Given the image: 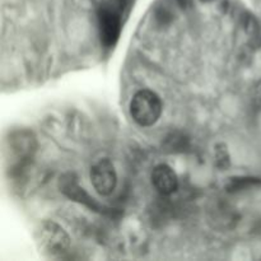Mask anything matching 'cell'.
Listing matches in <instances>:
<instances>
[{
    "instance_id": "obj_1",
    "label": "cell",
    "mask_w": 261,
    "mask_h": 261,
    "mask_svg": "<svg viewBox=\"0 0 261 261\" xmlns=\"http://www.w3.org/2000/svg\"><path fill=\"white\" fill-rule=\"evenodd\" d=\"M125 4L121 0H109L97 9V23L101 42L106 47H114L122 30V12Z\"/></svg>"
},
{
    "instance_id": "obj_5",
    "label": "cell",
    "mask_w": 261,
    "mask_h": 261,
    "mask_svg": "<svg viewBox=\"0 0 261 261\" xmlns=\"http://www.w3.org/2000/svg\"><path fill=\"white\" fill-rule=\"evenodd\" d=\"M59 188H60L61 193L65 196H68L69 199H71V200L78 201V203L83 204L87 208L92 209L94 212L107 213V211H105L106 208L103 205L97 203L92 196H89L86 193L83 188L79 186L78 180H76V177L73 173H65V175L61 176L60 180H59Z\"/></svg>"
},
{
    "instance_id": "obj_4",
    "label": "cell",
    "mask_w": 261,
    "mask_h": 261,
    "mask_svg": "<svg viewBox=\"0 0 261 261\" xmlns=\"http://www.w3.org/2000/svg\"><path fill=\"white\" fill-rule=\"evenodd\" d=\"M91 182L101 196H109L117 185V173L114 163L107 158L99 160L91 168Z\"/></svg>"
},
{
    "instance_id": "obj_7",
    "label": "cell",
    "mask_w": 261,
    "mask_h": 261,
    "mask_svg": "<svg viewBox=\"0 0 261 261\" xmlns=\"http://www.w3.org/2000/svg\"><path fill=\"white\" fill-rule=\"evenodd\" d=\"M261 181L259 178H252V177H234L229 178V184L227 185L228 191H240L244 189L250 188V186L259 185Z\"/></svg>"
},
{
    "instance_id": "obj_8",
    "label": "cell",
    "mask_w": 261,
    "mask_h": 261,
    "mask_svg": "<svg viewBox=\"0 0 261 261\" xmlns=\"http://www.w3.org/2000/svg\"><path fill=\"white\" fill-rule=\"evenodd\" d=\"M216 163L219 168H227L229 166V155L226 145L219 144L216 149Z\"/></svg>"
},
{
    "instance_id": "obj_2",
    "label": "cell",
    "mask_w": 261,
    "mask_h": 261,
    "mask_svg": "<svg viewBox=\"0 0 261 261\" xmlns=\"http://www.w3.org/2000/svg\"><path fill=\"white\" fill-rule=\"evenodd\" d=\"M163 105L160 96L150 89L138 91L130 102V115L143 127L154 125L160 120Z\"/></svg>"
},
{
    "instance_id": "obj_6",
    "label": "cell",
    "mask_w": 261,
    "mask_h": 261,
    "mask_svg": "<svg viewBox=\"0 0 261 261\" xmlns=\"http://www.w3.org/2000/svg\"><path fill=\"white\" fill-rule=\"evenodd\" d=\"M152 184L161 195H172L178 189V177L171 166L161 163L152 171Z\"/></svg>"
},
{
    "instance_id": "obj_3",
    "label": "cell",
    "mask_w": 261,
    "mask_h": 261,
    "mask_svg": "<svg viewBox=\"0 0 261 261\" xmlns=\"http://www.w3.org/2000/svg\"><path fill=\"white\" fill-rule=\"evenodd\" d=\"M40 250L48 256H59L66 252L70 246V239L65 229L54 221H45L37 233Z\"/></svg>"
}]
</instances>
